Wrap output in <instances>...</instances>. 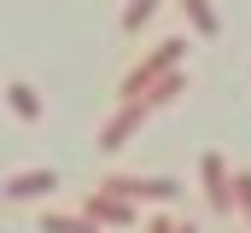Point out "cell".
<instances>
[{
  "label": "cell",
  "instance_id": "5",
  "mask_svg": "<svg viewBox=\"0 0 251 233\" xmlns=\"http://www.w3.org/2000/svg\"><path fill=\"white\" fill-rule=\"evenodd\" d=\"M82 216H88L94 228H134V222H140V210H134L128 198H111V192H100V186L82 198Z\"/></svg>",
  "mask_w": 251,
  "mask_h": 233
},
{
  "label": "cell",
  "instance_id": "13",
  "mask_svg": "<svg viewBox=\"0 0 251 233\" xmlns=\"http://www.w3.org/2000/svg\"><path fill=\"white\" fill-rule=\"evenodd\" d=\"M146 233H176V222H170V216H152V222H146Z\"/></svg>",
  "mask_w": 251,
  "mask_h": 233
},
{
  "label": "cell",
  "instance_id": "1",
  "mask_svg": "<svg viewBox=\"0 0 251 233\" xmlns=\"http://www.w3.org/2000/svg\"><path fill=\"white\" fill-rule=\"evenodd\" d=\"M181 53H187V41L181 35H170V41H158L152 53L140 58L134 70H123V82H117V105H128V99H140L152 82H164L170 70H181Z\"/></svg>",
  "mask_w": 251,
  "mask_h": 233
},
{
  "label": "cell",
  "instance_id": "7",
  "mask_svg": "<svg viewBox=\"0 0 251 233\" xmlns=\"http://www.w3.org/2000/svg\"><path fill=\"white\" fill-rule=\"evenodd\" d=\"M6 105H12L18 122H41V93H35L24 76H12V82H6Z\"/></svg>",
  "mask_w": 251,
  "mask_h": 233
},
{
  "label": "cell",
  "instance_id": "10",
  "mask_svg": "<svg viewBox=\"0 0 251 233\" xmlns=\"http://www.w3.org/2000/svg\"><path fill=\"white\" fill-rule=\"evenodd\" d=\"M181 12H187V23L199 29V35H222V18H216L210 0H181Z\"/></svg>",
  "mask_w": 251,
  "mask_h": 233
},
{
  "label": "cell",
  "instance_id": "11",
  "mask_svg": "<svg viewBox=\"0 0 251 233\" xmlns=\"http://www.w3.org/2000/svg\"><path fill=\"white\" fill-rule=\"evenodd\" d=\"M158 6H164V0H128V6H123V35H140V29L152 23Z\"/></svg>",
  "mask_w": 251,
  "mask_h": 233
},
{
  "label": "cell",
  "instance_id": "8",
  "mask_svg": "<svg viewBox=\"0 0 251 233\" xmlns=\"http://www.w3.org/2000/svg\"><path fill=\"white\" fill-rule=\"evenodd\" d=\"M181 93H187V76H181V70H170L164 82H152V88L140 93V105H146V111H158V105H170V99H181Z\"/></svg>",
  "mask_w": 251,
  "mask_h": 233
},
{
  "label": "cell",
  "instance_id": "6",
  "mask_svg": "<svg viewBox=\"0 0 251 233\" xmlns=\"http://www.w3.org/2000/svg\"><path fill=\"white\" fill-rule=\"evenodd\" d=\"M6 204H29V198H47V192H59V169H18L6 175Z\"/></svg>",
  "mask_w": 251,
  "mask_h": 233
},
{
  "label": "cell",
  "instance_id": "12",
  "mask_svg": "<svg viewBox=\"0 0 251 233\" xmlns=\"http://www.w3.org/2000/svg\"><path fill=\"white\" fill-rule=\"evenodd\" d=\"M234 204H240V216L251 228V169H234Z\"/></svg>",
  "mask_w": 251,
  "mask_h": 233
},
{
  "label": "cell",
  "instance_id": "2",
  "mask_svg": "<svg viewBox=\"0 0 251 233\" xmlns=\"http://www.w3.org/2000/svg\"><path fill=\"white\" fill-rule=\"evenodd\" d=\"M100 192L128 198L134 210H140V204H176V198H181V186H176L170 175H105V181H100Z\"/></svg>",
  "mask_w": 251,
  "mask_h": 233
},
{
  "label": "cell",
  "instance_id": "14",
  "mask_svg": "<svg viewBox=\"0 0 251 233\" xmlns=\"http://www.w3.org/2000/svg\"><path fill=\"white\" fill-rule=\"evenodd\" d=\"M176 233H199V228H193V222H176Z\"/></svg>",
  "mask_w": 251,
  "mask_h": 233
},
{
  "label": "cell",
  "instance_id": "9",
  "mask_svg": "<svg viewBox=\"0 0 251 233\" xmlns=\"http://www.w3.org/2000/svg\"><path fill=\"white\" fill-rule=\"evenodd\" d=\"M41 233H100V228H94L82 210H47V216H41Z\"/></svg>",
  "mask_w": 251,
  "mask_h": 233
},
{
  "label": "cell",
  "instance_id": "4",
  "mask_svg": "<svg viewBox=\"0 0 251 233\" xmlns=\"http://www.w3.org/2000/svg\"><path fill=\"white\" fill-rule=\"evenodd\" d=\"M146 116H152V111H146L140 99H128V105H117V111L105 116V128H100V140H94V146H100L105 158H111V152H123L128 140H134V128H140Z\"/></svg>",
  "mask_w": 251,
  "mask_h": 233
},
{
  "label": "cell",
  "instance_id": "3",
  "mask_svg": "<svg viewBox=\"0 0 251 233\" xmlns=\"http://www.w3.org/2000/svg\"><path fill=\"white\" fill-rule=\"evenodd\" d=\"M199 181H204V204H210L216 216L240 210V204H234V169H228L222 152H204V158H199Z\"/></svg>",
  "mask_w": 251,
  "mask_h": 233
}]
</instances>
